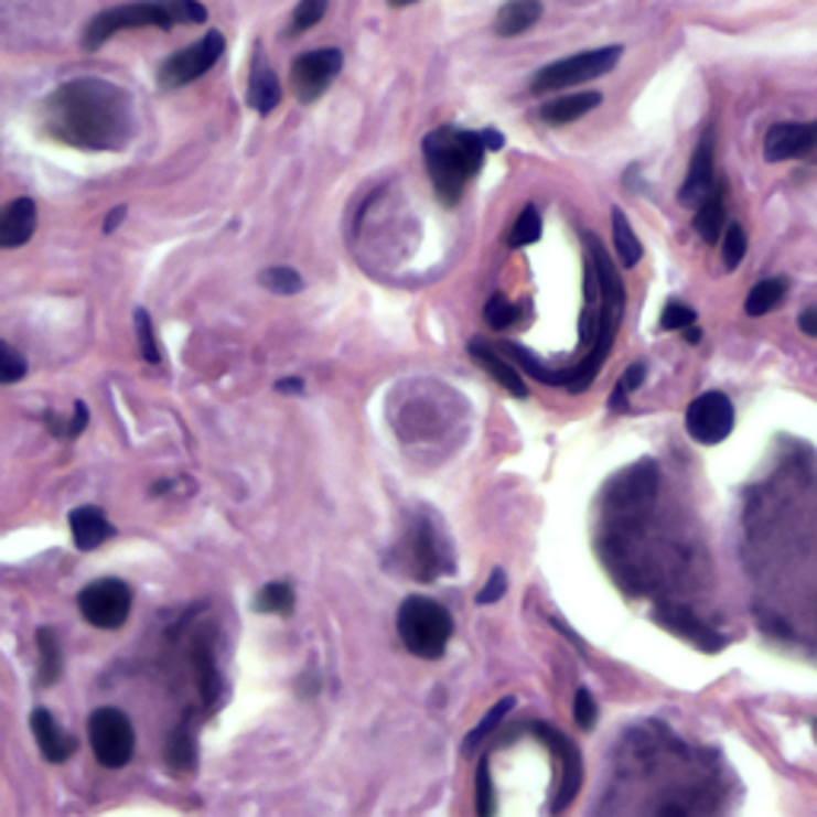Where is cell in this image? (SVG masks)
I'll use <instances>...</instances> for the list:
<instances>
[{
  "label": "cell",
  "instance_id": "1",
  "mask_svg": "<svg viewBox=\"0 0 817 817\" xmlns=\"http://www.w3.org/2000/svg\"><path fill=\"white\" fill-rule=\"evenodd\" d=\"M45 131L77 151H119L135 135L131 96L103 80L77 77L45 99Z\"/></svg>",
  "mask_w": 817,
  "mask_h": 817
},
{
  "label": "cell",
  "instance_id": "2",
  "mask_svg": "<svg viewBox=\"0 0 817 817\" xmlns=\"http://www.w3.org/2000/svg\"><path fill=\"white\" fill-rule=\"evenodd\" d=\"M485 153L488 151H485L483 131L441 125V128H434V131L424 135V170L431 176V185H434L441 205L454 208L456 202L463 198L470 180L483 170Z\"/></svg>",
  "mask_w": 817,
  "mask_h": 817
},
{
  "label": "cell",
  "instance_id": "3",
  "mask_svg": "<svg viewBox=\"0 0 817 817\" xmlns=\"http://www.w3.org/2000/svg\"><path fill=\"white\" fill-rule=\"evenodd\" d=\"M208 10L198 0H135V3H119L93 17L84 30V49L96 52L103 49L112 35L125 30H173V26H195L205 23Z\"/></svg>",
  "mask_w": 817,
  "mask_h": 817
},
{
  "label": "cell",
  "instance_id": "4",
  "mask_svg": "<svg viewBox=\"0 0 817 817\" xmlns=\"http://www.w3.org/2000/svg\"><path fill=\"white\" fill-rule=\"evenodd\" d=\"M396 630H399L406 652H412L416 658H424V662H438L448 652V642L454 636V620L438 601L422 598V594H409L399 604Z\"/></svg>",
  "mask_w": 817,
  "mask_h": 817
},
{
  "label": "cell",
  "instance_id": "5",
  "mask_svg": "<svg viewBox=\"0 0 817 817\" xmlns=\"http://www.w3.org/2000/svg\"><path fill=\"white\" fill-rule=\"evenodd\" d=\"M623 58V45H606V49H591V52H581V55H569V58L552 61L540 67L530 80V93L534 96H549L556 90H569L578 84H588V80H598L610 74Z\"/></svg>",
  "mask_w": 817,
  "mask_h": 817
},
{
  "label": "cell",
  "instance_id": "6",
  "mask_svg": "<svg viewBox=\"0 0 817 817\" xmlns=\"http://www.w3.org/2000/svg\"><path fill=\"white\" fill-rule=\"evenodd\" d=\"M87 734H90L93 757L109 770H121L135 757V725L121 709L112 706L96 709L87 722Z\"/></svg>",
  "mask_w": 817,
  "mask_h": 817
},
{
  "label": "cell",
  "instance_id": "7",
  "mask_svg": "<svg viewBox=\"0 0 817 817\" xmlns=\"http://www.w3.org/2000/svg\"><path fill=\"white\" fill-rule=\"evenodd\" d=\"M224 49H227V42H224L221 32L217 30L205 32L198 42H192L189 49H182V52L170 55V58L160 64V74H157V77H160V87H163V90H180L185 84L205 77L214 64L221 61Z\"/></svg>",
  "mask_w": 817,
  "mask_h": 817
},
{
  "label": "cell",
  "instance_id": "8",
  "mask_svg": "<svg viewBox=\"0 0 817 817\" xmlns=\"http://www.w3.org/2000/svg\"><path fill=\"white\" fill-rule=\"evenodd\" d=\"M80 613L96 630H119L131 616V588L119 578H99L90 581L80 598Z\"/></svg>",
  "mask_w": 817,
  "mask_h": 817
},
{
  "label": "cell",
  "instance_id": "9",
  "mask_svg": "<svg viewBox=\"0 0 817 817\" xmlns=\"http://www.w3.org/2000/svg\"><path fill=\"white\" fill-rule=\"evenodd\" d=\"M342 52L338 49H313L303 52L291 64V87L298 93L301 103H316L323 93L333 87V80L342 71Z\"/></svg>",
  "mask_w": 817,
  "mask_h": 817
},
{
  "label": "cell",
  "instance_id": "10",
  "mask_svg": "<svg viewBox=\"0 0 817 817\" xmlns=\"http://www.w3.org/2000/svg\"><path fill=\"white\" fill-rule=\"evenodd\" d=\"M734 428V406L725 394L709 390L687 406V431L699 444H722Z\"/></svg>",
  "mask_w": 817,
  "mask_h": 817
},
{
  "label": "cell",
  "instance_id": "11",
  "mask_svg": "<svg viewBox=\"0 0 817 817\" xmlns=\"http://www.w3.org/2000/svg\"><path fill=\"white\" fill-rule=\"evenodd\" d=\"M817 151V121H776L763 138V157L770 163L811 157Z\"/></svg>",
  "mask_w": 817,
  "mask_h": 817
},
{
  "label": "cell",
  "instance_id": "12",
  "mask_svg": "<svg viewBox=\"0 0 817 817\" xmlns=\"http://www.w3.org/2000/svg\"><path fill=\"white\" fill-rule=\"evenodd\" d=\"M530 731H534L537 738H544L546 748H552V751H556V757H559V763H562L559 798H556V805H552V811H556V815H562V811L569 808V802L578 795V786H581V754H578L576 744H572L562 731H556L552 725L534 722Z\"/></svg>",
  "mask_w": 817,
  "mask_h": 817
},
{
  "label": "cell",
  "instance_id": "13",
  "mask_svg": "<svg viewBox=\"0 0 817 817\" xmlns=\"http://www.w3.org/2000/svg\"><path fill=\"white\" fill-rule=\"evenodd\" d=\"M409 546H412V576L416 578L431 581V578L444 576V572H454V562L444 552L441 534L424 517L416 520V527L409 534Z\"/></svg>",
  "mask_w": 817,
  "mask_h": 817
},
{
  "label": "cell",
  "instance_id": "14",
  "mask_svg": "<svg viewBox=\"0 0 817 817\" xmlns=\"http://www.w3.org/2000/svg\"><path fill=\"white\" fill-rule=\"evenodd\" d=\"M712 185H716V148H712V131H706V138L699 141L697 151H694L690 170H687V180L680 185L677 198H680V205L697 208L699 202L709 195Z\"/></svg>",
  "mask_w": 817,
  "mask_h": 817
},
{
  "label": "cell",
  "instance_id": "15",
  "mask_svg": "<svg viewBox=\"0 0 817 817\" xmlns=\"http://www.w3.org/2000/svg\"><path fill=\"white\" fill-rule=\"evenodd\" d=\"M655 620L670 630V633H677L680 638H687V642H694L697 648L702 652H722L725 648V638L719 636L716 630H709L702 620H697L690 610H684V606H667L662 604L655 610Z\"/></svg>",
  "mask_w": 817,
  "mask_h": 817
},
{
  "label": "cell",
  "instance_id": "16",
  "mask_svg": "<svg viewBox=\"0 0 817 817\" xmlns=\"http://www.w3.org/2000/svg\"><path fill=\"white\" fill-rule=\"evenodd\" d=\"M30 725L32 738H35V744H39V751H42V757L52 760V763H64V760L74 757V751H77L74 734L61 725L49 709H35Z\"/></svg>",
  "mask_w": 817,
  "mask_h": 817
},
{
  "label": "cell",
  "instance_id": "17",
  "mask_svg": "<svg viewBox=\"0 0 817 817\" xmlns=\"http://www.w3.org/2000/svg\"><path fill=\"white\" fill-rule=\"evenodd\" d=\"M39 212L32 198H13L10 205L0 208V249H17L26 246L35 234Z\"/></svg>",
  "mask_w": 817,
  "mask_h": 817
},
{
  "label": "cell",
  "instance_id": "18",
  "mask_svg": "<svg viewBox=\"0 0 817 817\" xmlns=\"http://www.w3.org/2000/svg\"><path fill=\"white\" fill-rule=\"evenodd\" d=\"M67 524H71V540H74L77 549H84V552H90L96 546L109 544V540L116 537V527L106 520V515H103L99 508H93V505L74 508L71 517H67Z\"/></svg>",
  "mask_w": 817,
  "mask_h": 817
},
{
  "label": "cell",
  "instance_id": "19",
  "mask_svg": "<svg viewBox=\"0 0 817 817\" xmlns=\"http://www.w3.org/2000/svg\"><path fill=\"white\" fill-rule=\"evenodd\" d=\"M246 103L259 116H269V112L278 109V103H281V84H278V77H275V71L269 67L266 55H262V49H256V55H252V74H249Z\"/></svg>",
  "mask_w": 817,
  "mask_h": 817
},
{
  "label": "cell",
  "instance_id": "20",
  "mask_svg": "<svg viewBox=\"0 0 817 817\" xmlns=\"http://www.w3.org/2000/svg\"><path fill=\"white\" fill-rule=\"evenodd\" d=\"M470 358L480 364L492 380H498V384H502V387H505L512 396H517V399H524V396H527V384H524V377L517 374L512 364L502 358V352H498V348H492V345H485V342L476 338V342H470Z\"/></svg>",
  "mask_w": 817,
  "mask_h": 817
},
{
  "label": "cell",
  "instance_id": "21",
  "mask_svg": "<svg viewBox=\"0 0 817 817\" xmlns=\"http://www.w3.org/2000/svg\"><path fill=\"white\" fill-rule=\"evenodd\" d=\"M725 182H716L709 189V195L697 205V214H694V230L699 234V240L709 243V246L722 240V230H725Z\"/></svg>",
  "mask_w": 817,
  "mask_h": 817
},
{
  "label": "cell",
  "instance_id": "22",
  "mask_svg": "<svg viewBox=\"0 0 817 817\" xmlns=\"http://www.w3.org/2000/svg\"><path fill=\"white\" fill-rule=\"evenodd\" d=\"M544 17V3L540 0H508L495 20H492V32L502 35V39H515L524 35L527 30H534Z\"/></svg>",
  "mask_w": 817,
  "mask_h": 817
},
{
  "label": "cell",
  "instance_id": "23",
  "mask_svg": "<svg viewBox=\"0 0 817 817\" xmlns=\"http://www.w3.org/2000/svg\"><path fill=\"white\" fill-rule=\"evenodd\" d=\"M604 103V96L601 93H572V96H559V99H549L540 106V119L546 125H572L581 116H588V112H594L598 106Z\"/></svg>",
  "mask_w": 817,
  "mask_h": 817
},
{
  "label": "cell",
  "instance_id": "24",
  "mask_svg": "<svg viewBox=\"0 0 817 817\" xmlns=\"http://www.w3.org/2000/svg\"><path fill=\"white\" fill-rule=\"evenodd\" d=\"M610 221H613V243H616V259H620V266H623V269H636L638 259H642V243H638V237L633 234V224L626 221L623 208H613Z\"/></svg>",
  "mask_w": 817,
  "mask_h": 817
},
{
  "label": "cell",
  "instance_id": "25",
  "mask_svg": "<svg viewBox=\"0 0 817 817\" xmlns=\"http://www.w3.org/2000/svg\"><path fill=\"white\" fill-rule=\"evenodd\" d=\"M788 291V278H763L751 288L748 301H744V313L748 316H763L770 313L773 307H780V301L786 298Z\"/></svg>",
  "mask_w": 817,
  "mask_h": 817
},
{
  "label": "cell",
  "instance_id": "26",
  "mask_svg": "<svg viewBox=\"0 0 817 817\" xmlns=\"http://www.w3.org/2000/svg\"><path fill=\"white\" fill-rule=\"evenodd\" d=\"M512 709H515V697L498 699V702H495V706H492V709L485 712L483 722H480V725H476L473 731H470V734H466V741H463V754L470 757V754H473L476 748H483L485 741H488V738L495 734V728H498L502 722H505V719H508V712H512Z\"/></svg>",
  "mask_w": 817,
  "mask_h": 817
},
{
  "label": "cell",
  "instance_id": "27",
  "mask_svg": "<svg viewBox=\"0 0 817 817\" xmlns=\"http://www.w3.org/2000/svg\"><path fill=\"white\" fill-rule=\"evenodd\" d=\"M61 677V645L52 630H39V684L52 687Z\"/></svg>",
  "mask_w": 817,
  "mask_h": 817
},
{
  "label": "cell",
  "instance_id": "28",
  "mask_svg": "<svg viewBox=\"0 0 817 817\" xmlns=\"http://www.w3.org/2000/svg\"><path fill=\"white\" fill-rule=\"evenodd\" d=\"M540 237H544V221H540L537 205H524V212L517 214L515 227H512V234H508V246H512V249H524V246L537 243Z\"/></svg>",
  "mask_w": 817,
  "mask_h": 817
},
{
  "label": "cell",
  "instance_id": "29",
  "mask_svg": "<svg viewBox=\"0 0 817 817\" xmlns=\"http://www.w3.org/2000/svg\"><path fill=\"white\" fill-rule=\"evenodd\" d=\"M256 610L259 613H275V616H288L294 610V588L284 581H272L259 591L256 598Z\"/></svg>",
  "mask_w": 817,
  "mask_h": 817
},
{
  "label": "cell",
  "instance_id": "30",
  "mask_svg": "<svg viewBox=\"0 0 817 817\" xmlns=\"http://www.w3.org/2000/svg\"><path fill=\"white\" fill-rule=\"evenodd\" d=\"M483 316H485V326H488V330L505 333V330H512L517 320H520V307H515V303L508 301L505 294H492L488 303H485Z\"/></svg>",
  "mask_w": 817,
  "mask_h": 817
},
{
  "label": "cell",
  "instance_id": "31",
  "mask_svg": "<svg viewBox=\"0 0 817 817\" xmlns=\"http://www.w3.org/2000/svg\"><path fill=\"white\" fill-rule=\"evenodd\" d=\"M166 763L173 770H192L195 766V734H192L189 725H182L170 738V744H166Z\"/></svg>",
  "mask_w": 817,
  "mask_h": 817
},
{
  "label": "cell",
  "instance_id": "32",
  "mask_svg": "<svg viewBox=\"0 0 817 817\" xmlns=\"http://www.w3.org/2000/svg\"><path fill=\"white\" fill-rule=\"evenodd\" d=\"M744 256H748V234H744V227L741 224H725V230H722V266H725L728 272H734L744 262Z\"/></svg>",
  "mask_w": 817,
  "mask_h": 817
},
{
  "label": "cell",
  "instance_id": "33",
  "mask_svg": "<svg viewBox=\"0 0 817 817\" xmlns=\"http://www.w3.org/2000/svg\"><path fill=\"white\" fill-rule=\"evenodd\" d=\"M645 374H648V367L642 362L630 364V367L623 370V377L616 380V390L610 396V409H613V412H626V409H630V406H626V396L645 384Z\"/></svg>",
  "mask_w": 817,
  "mask_h": 817
},
{
  "label": "cell",
  "instance_id": "34",
  "mask_svg": "<svg viewBox=\"0 0 817 817\" xmlns=\"http://www.w3.org/2000/svg\"><path fill=\"white\" fill-rule=\"evenodd\" d=\"M259 281H262V288H269L275 294H298L303 288V278L294 269H288V266H275V269H266V272L259 275Z\"/></svg>",
  "mask_w": 817,
  "mask_h": 817
},
{
  "label": "cell",
  "instance_id": "35",
  "mask_svg": "<svg viewBox=\"0 0 817 817\" xmlns=\"http://www.w3.org/2000/svg\"><path fill=\"white\" fill-rule=\"evenodd\" d=\"M326 10H330V0H301L298 3V10H294V17H291V30L288 35H301L310 26H316L323 17H326Z\"/></svg>",
  "mask_w": 817,
  "mask_h": 817
},
{
  "label": "cell",
  "instance_id": "36",
  "mask_svg": "<svg viewBox=\"0 0 817 817\" xmlns=\"http://www.w3.org/2000/svg\"><path fill=\"white\" fill-rule=\"evenodd\" d=\"M135 330H138V342H141L144 362H160V345H157V335H153V323L151 316H148V310H135Z\"/></svg>",
  "mask_w": 817,
  "mask_h": 817
},
{
  "label": "cell",
  "instance_id": "37",
  "mask_svg": "<svg viewBox=\"0 0 817 817\" xmlns=\"http://www.w3.org/2000/svg\"><path fill=\"white\" fill-rule=\"evenodd\" d=\"M23 377H26V358L7 342H0V384H17Z\"/></svg>",
  "mask_w": 817,
  "mask_h": 817
},
{
  "label": "cell",
  "instance_id": "38",
  "mask_svg": "<svg viewBox=\"0 0 817 817\" xmlns=\"http://www.w3.org/2000/svg\"><path fill=\"white\" fill-rule=\"evenodd\" d=\"M697 323V310L694 307H687V303L680 301H667L665 310H662V330H687V326H694Z\"/></svg>",
  "mask_w": 817,
  "mask_h": 817
},
{
  "label": "cell",
  "instance_id": "39",
  "mask_svg": "<svg viewBox=\"0 0 817 817\" xmlns=\"http://www.w3.org/2000/svg\"><path fill=\"white\" fill-rule=\"evenodd\" d=\"M476 811H480V817H488L495 811V788H492V776H488V757L480 760V770H476Z\"/></svg>",
  "mask_w": 817,
  "mask_h": 817
},
{
  "label": "cell",
  "instance_id": "40",
  "mask_svg": "<svg viewBox=\"0 0 817 817\" xmlns=\"http://www.w3.org/2000/svg\"><path fill=\"white\" fill-rule=\"evenodd\" d=\"M572 712H576V725L581 728V731H591V728L598 725V702H594L588 687H578L576 690V706H572Z\"/></svg>",
  "mask_w": 817,
  "mask_h": 817
},
{
  "label": "cell",
  "instance_id": "41",
  "mask_svg": "<svg viewBox=\"0 0 817 817\" xmlns=\"http://www.w3.org/2000/svg\"><path fill=\"white\" fill-rule=\"evenodd\" d=\"M508 591V576L502 572V569H495L492 576H488V581H485V588L476 594V604H495L502 594Z\"/></svg>",
  "mask_w": 817,
  "mask_h": 817
},
{
  "label": "cell",
  "instance_id": "42",
  "mask_svg": "<svg viewBox=\"0 0 817 817\" xmlns=\"http://www.w3.org/2000/svg\"><path fill=\"white\" fill-rule=\"evenodd\" d=\"M798 330L808 333L811 338H817V307H808V310L798 316Z\"/></svg>",
  "mask_w": 817,
  "mask_h": 817
},
{
  "label": "cell",
  "instance_id": "43",
  "mask_svg": "<svg viewBox=\"0 0 817 817\" xmlns=\"http://www.w3.org/2000/svg\"><path fill=\"white\" fill-rule=\"evenodd\" d=\"M84 424H87V406H77V412H74V419H71V424H67V438H77L80 431H84Z\"/></svg>",
  "mask_w": 817,
  "mask_h": 817
},
{
  "label": "cell",
  "instance_id": "44",
  "mask_svg": "<svg viewBox=\"0 0 817 817\" xmlns=\"http://www.w3.org/2000/svg\"><path fill=\"white\" fill-rule=\"evenodd\" d=\"M483 141H485V151H498V148L505 144V138H502V131H495V128H485V131H483Z\"/></svg>",
  "mask_w": 817,
  "mask_h": 817
},
{
  "label": "cell",
  "instance_id": "45",
  "mask_svg": "<svg viewBox=\"0 0 817 817\" xmlns=\"http://www.w3.org/2000/svg\"><path fill=\"white\" fill-rule=\"evenodd\" d=\"M125 214H128V208H125V205H119L116 212H112V214H109V217H106V224H103V230H106V234H112V230H116V227H119V224H121V217H125Z\"/></svg>",
  "mask_w": 817,
  "mask_h": 817
},
{
  "label": "cell",
  "instance_id": "46",
  "mask_svg": "<svg viewBox=\"0 0 817 817\" xmlns=\"http://www.w3.org/2000/svg\"><path fill=\"white\" fill-rule=\"evenodd\" d=\"M301 380H278V394H301Z\"/></svg>",
  "mask_w": 817,
  "mask_h": 817
},
{
  "label": "cell",
  "instance_id": "47",
  "mask_svg": "<svg viewBox=\"0 0 817 817\" xmlns=\"http://www.w3.org/2000/svg\"><path fill=\"white\" fill-rule=\"evenodd\" d=\"M658 815H662V817H684V815H687V808H680V805H662V808H658Z\"/></svg>",
  "mask_w": 817,
  "mask_h": 817
},
{
  "label": "cell",
  "instance_id": "48",
  "mask_svg": "<svg viewBox=\"0 0 817 817\" xmlns=\"http://www.w3.org/2000/svg\"><path fill=\"white\" fill-rule=\"evenodd\" d=\"M687 342H690V345H697V342H702V330H699L697 323H694V326H687Z\"/></svg>",
  "mask_w": 817,
  "mask_h": 817
},
{
  "label": "cell",
  "instance_id": "49",
  "mask_svg": "<svg viewBox=\"0 0 817 817\" xmlns=\"http://www.w3.org/2000/svg\"><path fill=\"white\" fill-rule=\"evenodd\" d=\"M409 3H416V0H390V7H409Z\"/></svg>",
  "mask_w": 817,
  "mask_h": 817
}]
</instances>
